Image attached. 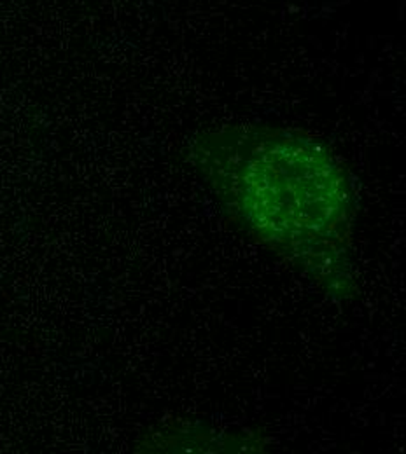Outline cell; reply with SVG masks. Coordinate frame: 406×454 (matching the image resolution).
Here are the masks:
<instances>
[{
  "label": "cell",
  "mask_w": 406,
  "mask_h": 454,
  "mask_svg": "<svg viewBox=\"0 0 406 454\" xmlns=\"http://www.w3.org/2000/svg\"><path fill=\"white\" fill-rule=\"evenodd\" d=\"M272 442L259 430L221 428L202 421L175 419L144 434L137 453L149 454H263Z\"/></svg>",
  "instance_id": "cell-2"
},
{
  "label": "cell",
  "mask_w": 406,
  "mask_h": 454,
  "mask_svg": "<svg viewBox=\"0 0 406 454\" xmlns=\"http://www.w3.org/2000/svg\"><path fill=\"white\" fill-rule=\"evenodd\" d=\"M223 215L337 302L359 294L354 273L357 191L319 137L286 126L225 124L187 151Z\"/></svg>",
  "instance_id": "cell-1"
}]
</instances>
